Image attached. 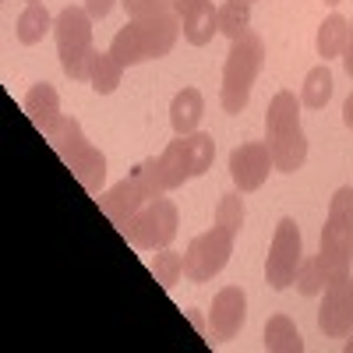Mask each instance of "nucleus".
I'll return each instance as SVG.
<instances>
[{
	"mask_svg": "<svg viewBox=\"0 0 353 353\" xmlns=\"http://www.w3.org/2000/svg\"><path fill=\"white\" fill-rule=\"evenodd\" d=\"M343 350H346V353H353V329H350V339L343 343Z\"/></svg>",
	"mask_w": 353,
	"mask_h": 353,
	"instance_id": "72a5a7b5",
	"label": "nucleus"
},
{
	"mask_svg": "<svg viewBox=\"0 0 353 353\" xmlns=\"http://www.w3.org/2000/svg\"><path fill=\"white\" fill-rule=\"evenodd\" d=\"M181 36V18L173 11L166 14H152V18H131L121 32L113 36L110 53L121 61L124 68L145 64V61H159L166 57Z\"/></svg>",
	"mask_w": 353,
	"mask_h": 353,
	"instance_id": "f03ea898",
	"label": "nucleus"
},
{
	"mask_svg": "<svg viewBox=\"0 0 353 353\" xmlns=\"http://www.w3.org/2000/svg\"><path fill=\"white\" fill-rule=\"evenodd\" d=\"M25 113H28V121H32L39 131H46L57 117H61V96H57V88L39 81L28 88V96H25Z\"/></svg>",
	"mask_w": 353,
	"mask_h": 353,
	"instance_id": "2eb2a0df",
	"label": "nucleus"
},
{
	"mask_svg": "<svg viewBox=\"0 0 353 353\" xmlns=\"http://www.w3.org/2000/svg\"><path fill=\"white\" fill-rule=\"evenodd\" d=\"M261 64H265V43L258 32H244L241 39H230L226 68H223V92H219V103L226 113H244Z\"/></svg>",
	"mask_w": 353,
	"mask_h": 353,
	"instance_id": "20e7f679",
	"label": "nucleus"
},
{
	"mask_svg": "<svg viewBox=\"0 0 353 353\" xmlns=\"http://www.w3.org/2000/svg\"><path fill=\"white\" fill-rule=\"evenodd\" d=\"M121 233L128 237L131 248L138 251H163L173 244L176 237V205L170 198H152L121 226Z\"/></svg>",
	"mask_w": 353,
	"mask_h": 353,
	"instance_id": "6e6552de",
	"label": "nucleus"
},
{
	"mask_svg": "<svg viewBox=\"0 0 353 353\" xmlns=\"http://www.w3.org/2000/svg\"><path fill=\"white\" fill-rule=\"evenodd\" d=\"M297 290L304 293V297H314V293H321L325 290V283H329V272H325V265H321V258L318 254H311V258H301V269H297Z\"/></svg>",
	"mask_w": 353,
	"mask_h": 353,
	"instance_id": "393cba45",
	"label": "nucleus"
},
{
	"mask_svg": "<svg viewBox=\"0 0 353 353\" xmlns=\"http://www.w3.org/2000/svg\"><path fill=\"white\" fill-rule=\"evenodd\" d=\"M159 194H166L163 176H159V159H145V163H138V170L131 176H124L121 184H113L110 191L96 194V201H99L103 216L121 230L141 205H149Z\"/></svg>",
	"mask_w": 353,
	"mask_h": 353,
	"instance_id": "39448f33",
	"label": "nucleus"
},
{
	"mask_svg": "<svg viewBox=\"0 0 353 353\" xmlns=\"http://www.w3.org/2000/svg\"><path fill=\"white\" fill-rule=\"evenodd\" d=\"M329 99H332V71H329V64H318V68H311L307 78H304L301 103H304L307 110H321Z\"/></svg>",
	"mask_w": 353,
	"mask_h": 353,
	"instance_id": "5701e85b",
	"label": "nucleus"
},
{
	"mask_svg": "<svg viewBox=\"0 0 353 353\" xmlns=\"http://www.w3.org/2000/svg\"><path fill=\"white\" fill-rule=\"evenodd\" d=\"M343 68H346V74L353 78V21H350V36H346V46H343Z\"/></svg>",
	"mask_w": 353,
	"mask_h": 353,
	"instance_id": "7c9ffc66",
	"label": "nucleus"
},
{
	"mask_svg": "<svg viewBox=\"0 0 353 353\" xmlns=\"http://www.w3.org/2000/svg\"><path fill=\"white\" fill-rule=\"evenodd\" d=\"M201 113H205V99L198 88H181L170 103V124L176 134H194L201 124Z\"/></svg>",
	"mask_w": 353,
	"mask_h": 353,
	"instance_id": "4468645a",
	"label": "nucleus"
},
{
	"mask_svg": "<svg viewBox=\"0 0 353 353\" xmlns=\"http://www.w3.org/2000/svg\"><path fill=\"white\" fill-rule=\"evenodd\" d=\"M128 18H152V14H166L173 11V0H121Z\"/></svg>",
	"mask_w": 353,
	"mask_h": 353,
	"instance_id": "cd10ccee",
	"label": "nucleus"
},
{
	"mask_svg": "<svg viewBox=\"0 0 353 353\" xmlns=\"http://www.w3.org/2000/svg\"><path fill=\"white\" fill-rule=\"evenodd\" d=\"M181 32H184V39H188L191 46H209V43H212V36L219 32V18H216L212 0H209V4H201L198 11H191V14L181 18Z\"/></svg>",
	"mask_w": 353,
	"mask_h": 353,
	"instance_id": "a211bd4d",
	"label": "nucleus"
},
{
	"mask_svg": "<svg viewBox=\"0 0 353 353\" xmlns=\"http://www.w3.org/2000/svg\"><path fill=\"white\" fill-rule=\"evenodd\" d=\"M301 254H304V241H301V230L290 216L279 219L276 226V237L269 244V258H265V283L272 290H286L297 279L301 269Z\"/></svg>",
	"mask_w": 353,
	"mask_h": 353,
	"instance_id": "9d476101",
	"label": "nucleus"
},
{
	"mask_svg": "<svg viewBox=\"0 0 353 353\" xmlns=\"http://www.w3.org/2000/svg\"><path fill=\"white\" fill-rule=\"evenodd\" d=\"M318 329L332 339L350 336L353 329V279L350 276L325 283V297H321V307H318Z\"/></svg>",
	"mask_w": 353,
	"mask_h": 353,
	"instance_id": "9b49d317",
	"label": "nucleus"
},
{
	"mask_svg": "<svg viewBox=\"0 0 353 353\" xmlns=\"http://www.w3.org/2000/svg\"><path fill=\"white\" fill-rule=\"evenodd\" d=\"M181 152H184V170H188L191 181H194V176H201L205 170L212 166V159H216V141H212V134H205V131L181 134Z\"/></svg>",
	"mask_w": 353,
	"mask_h": 353,
	"instance_id": "dca6fc26",
	"label": "nucleus"
},
{
	"mask_svg": "<svg viewBox=\"0 0 353 353\" xmlns=\"http://www.w3.org/2000/svg\"><path fill=\"white\" fill-rule=\"evenodd\" d=\"M121 74H124V64L117 61L110 50H106V53H92V61H88V85H92L99 96L117 92V85H121Z\"/></svg>",
	"mask_w": 353,
	"mask_h": 353,
	"instance_id": "6ab92c4d",
	"label": "nucleus"
},
{
	"mask_svg": "<svg viewBox=\"0 0 353 353\" xmlns=\"http://www.w3.org/2000/svg\"><path fill=\"white\" fill-rule=\"evenodd\" d=\"M346 36H350V21L343 14H329L325 21L318 25V57L321 61H332V57H343V46H346Z\"/></svg>",
	"mask_w": 353,
	"mask_h": 353,
	"instance_id": "aec40b11",
	"label": "nucleus"
},
{
	"mask_svg": "<svg viewBox=\"0 0 353 353\" xmlns=\"http://www.w3.org/2000/svg\"><path fill=\"white\" fill-rule=\"evenodd\" d=\"M201 4H209V0H173V14H176V18H184V14L198 11Z\"/></svg>",
	"mask_w": 353,
	"mask_h": 353,
	"instance_id": "c756f323",
	"label": "nucleus"
},
{
	"mask_svg": "<svg viewBox=\"0 0 353 353\" xmlns=\"http://www.w3.org/2000/svg\"><path fill=\"white\" fill-rule=\"evenodd\" d=\"M28 4H39V0H28Z\"/></svg>",
	"mask_w": 353,
	"mask_h": 353,
	"instance_id": "c9c22d12",
	"label": "nucleus"
},
{
	"mask_svg": "<svg viewBox=\"0 0 353 353\" xmlns=\"http://www.w3.org/2000/svg\"><path fill=\"white\" fill-rule=\"evenodd\" d=\"M248 321V297L241 286H223L212 301V311H209V325H212V336L216 339H233Z\"/></svg>",
	"mask_w": 353,
	"mask_h": 353,
	"instance_id": "ddd939ff",
	"label": "nucleus"
},
{
	"mask_svg": "<svg viewBox=\"0 0 353 353\" xmlns=\"http://www.w3.org/2000/svg\"><path fill=\"white\" fill-rule=\"evenodd\" d=\"M350 254H353V188H339L329 201V216L321 226V265L332 279L350 276Z\"/></svg>",
	"mask_w": 353,
	"mask_h": 353,
	"instance_id": "423d86ee",
	"label": "nucleus"
},
{
	"mask_svg": "<svg viewBox=\"0 0 353 353\" xmlns=\"http://www.w3.org/2000/svg\"><path fill=\"white\" fill-rule=\"evenodd\" d=\"M159 176H163V188L173 191L181 188L184 181H191L188 170H184V152H181V134H176V141H170L166 149L159 152Z\"/></svg>",
	"mask_w": 353,
	"mask_h": 353,
	"instance_id": "b1692460",
	"label": "nucleus"
},
{
	"mask_svg": "<svg viewBox=\"0 0 353 353\" xmlns=\"http://www.w3.org/2000/svg\"><path fill=\"white\" fill-rule=\"evenodd\" d=\"M265 145L279 173H297L307 163V134L301 128V103L293 92H276L265 110Z\"/></svg>",
	"mask_w": 353,
	"mask_h": 353,
	"instance_id": "f257e3e1",
	"label": "nucleus"
},
{
	"mask_svg": "<svg viewBox=\"0 0 353 353\" xmlns=\"http://www.w3.org/2000/svg\"><path fill=\"white\" fill-rule=\"evenodd\" d=\"M46 141L57 149V156H61L68 163V170L78 176V184L88 191V194H103V181H106V156L96 149L92 141H88L81 134V124L74 121V117L61 113L57 121L43 131Z\"/></svg>",
	"mask_w": 353,
	"mask_h": 353,
	"instance_id": "7ed1b4c3",
	"label": "nucleus"
},
{
	"mask_svg": "<svg viewBox=\"0 0 353 353\" xmlns=\"http://www.w3.org/2000/svg\"><path fill=\"white\" fill-rule=\"evenodd\" d=\"M85 11L92 14V21H103L113 11V0H85Z\"/></svg>",
	"mask_w": 353,
	"mask_h": 353,
	"instance_id": "c85d7f7f",
	"label": "nucleus"
},
{
	"mask_svg": "<svg viewBox=\"0 0 353 353\" xmlns=\"http://www.w3.org/2000/svg\"><path fill=\"white\" fill-rule=\"evenodd\" d=\"M230 254H233V233H226L223 226L198 233L184 251V279L188 283H209L212 276H219L226 269Z\"/></svg>",
	"mask_w": 353,
	"mask_h": 353,
	"instance_id": "1a4fd4ad",
	"label": "nucleus"
},
{
	"mask_svg": "<svg viewBox=\"0 0 353 353\" xmlns=\"http://www.w3.org/2000/svg\"><path fill=\"white\" fill-rule=\"evenodd\" d=\"M269 170H276V163H272V152L265 141H248L230 152V176L237 184V191H244V194L258 191L265 184V176H269Z\"/></svg>",
	"mask_w": 353,
	"mask_h": 353,
	"instance_id": "f8f14e48",
	"label": "nucleus"
},
{
	"mask_svg": "<svg viewBox=\"0 0 353 353\" xmlns=\"http://www.w3.org/2000/svg\"><path fill=\"white\" fill-rule=\"evenodd\" d=\"M343 124L353 131V92L346 96V103H343Z\"/></svg>",
	"mask_w": 353,
	"mask_h": 353,
	"instance_id": "2f4dec72",
	"label": "nucleus"
},
{
	"mask_svg": "<svg viewBox=\"0 0 353 353\" xmlns=\"http://www.w3.org/2000/svg\"><path fill=\"white\" fill-rule=\"evenodd\" d=\"M244 216H248V209H244V198L237 191H230V194L219 198V205H216V226H223L226 233L237 237L241 226H244Z\"/></svg>",
	"mask_w": 353,
	"mask_h": 353,
	"instance_id": "a878e982",
	"label": "nucleus"
},
{
	"mask_svg": "<svg viewBox=\"0 0 353 353\" xmlns=\"http://www.w3.org/2000/svg\"><path fill=\"white\" fill-rule=\"evenodd\" d=\"M216 18L226 39H241L244 32H251V0H226L223 8H216Z\"/></svg>",
	"mask_w": 353,
	"mask_h": 353,
	"instance_id": "412c9836",
	"label": "nucleus"
},
{
	"mask_svg": "<svg viewBox=\"0 0 353 353\" xmlns=\"http://www.w3.org/2000/svg\"><path fill=\"white\" fill-rule=\"evenodd\" d=\"M188 318H191V325H194L198 332H205V321H201V314H198V307H191V311H188Z\"/></svg>",
	"mask_w": 353,
	"mask_h": 353,
	"instance_id": "473e14b6",
	"label": "nucleus"
},
{
	"mask_svg": "<svg viewBox=\"0 0 353 353\" xmlns=\"http://www.w3.org/2000/svg\"><path fill=\"white\" fill-rule=\"evenodd\" d=\"M53 21H57V18H50V11H46L43 4H28V8L18 14V43H25V46L43 43V36L53 28Z\"/></svg>",
	"mask_w": 353,
	"mask_h": 353,
	"instance_id": "4be33fe9",
	"label": "nucleus"
},
{
	"mask_svg": "<svg viewBox=\"0 0 353 353\" xmlns=\"http://www.w3.org/2000/svg\"><path fill=\"white\" fill-rule=\"evenodd\" d=\"M325 4H339V0H325Z\"/></svg>",
	"mask_w": 353,
	"mask_h": 353,
	"instance_id": "f704fd0d",
	"label": "nucleus"
},
{
	"mask_svg": "<svg viewBox=\"0 0 353 353\" xmlns=\"http://www.w3.org/2000/svg\"><path fill=\"white\" fill-rule=\"evenodd\" d=\"M265 350L269 353H301L304 336L297 332V325H293L286 314H272L265 321Z\"/></svg>",
	"mask_w": 353,
	"mask_h": 353,
	"instance_id": "f3484780",
	"label": "nucleus"
},
{
	"mask_svg": "<svg viewBox=\"0 0 353 353\" xmlns=\"http://www.w3.org/2000/svg\"><path fill=\"white\" fill-rule=\"evenodd\" d=\"M61 68L71 81H88V61H92V14L85 8H64L53 21Z\"/></svg>",
	"mask_w": 353,
	"mask_h": 353,
	"instance_id": "0eeeda50",
	"label": "nucleus"
},
{
	"mask_svg": "<svg viewBox=\"0 0 353 353\" xmlns=\"http://www.w3.org/2000/svg\"><path fill=\"white\" fill-rule=\"evenodd\" d=\"M152 276H156V283L163 286V290H173L176 286V279L184 276V254H176V251H159L156 258H152Z\"/></svg>",
	"mask_w": 353,
	"mask_h": 353,
	"instance_id": "bb28decb",
	"label": "nucleus"
}]
</instances>
